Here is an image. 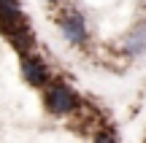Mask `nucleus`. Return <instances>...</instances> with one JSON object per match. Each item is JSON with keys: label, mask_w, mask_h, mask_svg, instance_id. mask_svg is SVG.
I'll use <instances>...</instances> for the list:
<instances>
[{"label": "nucleus", "mask_w": 146, "mask_h": 143, "mask_svg": "<svg viewBox=\"0 0 146 143\" xmlns=\"http://www.w3.org/2000/svg\"><path fill=\"white\" fill-rule=\"evenodd\" d=\"M60 32L65 35V41L78 46V43L87 41V22L78 11H68V14L60 19Z\"/></svg>", "instance_id": "f03ea898"}, {"label": "nucleus", "mask_w": 146, "mask_h": 143, "mask_svg": "<svg viewBox=\"0 0 146 143\" xmlns=\"http://www.w3.org/2000/svg\"><path fill=\"white\" fill-rule=\"evenodd\" d=\"M95 143H116V135L111 132V130H103V132L95 138Z\"/></svg>", "instance_id": "39448f33"}, {"label": "nucleus", "mask_w": 146, "mask_h": 143, "mask_svg": "<svg viewBox=\"0 0 146 143\" xmlns=\"http://www.w3.org/2000/svg\"><path fill=\"white\" fill-rule=\"evenodd\" d=\"M125 49H127L130 54H138V51H143V49H146V30H143V27H138V30L127 38Z\"/></svg>", "instance_id": "20e7f679"}, {"label": "nucleus", "mask_w": 146, "mask_h": 143, "mask_svg": "<svg viewBox=\"0 0 146 143\" xmlns=\"http://www.w3.org/2000/svg\"><path fill=\"white\" fill-rule=\"evenodd\" d=\"M43 105H46L49 113L54 116H65V113H73L78 108V97L70 86L65 84H52L46 89V97H43Z\"/></svg>", "instance_id": "f257e3e1"}, {"label": "nucleus", "mask_w": 146, "mask_h": 143, "mask_svg": "<svg viewBox=\"0 0 146 143\" xmlns=\"http://www.w3.org/2000/svg\"><path fill=\"white\" fill-rule=\"evenodd\" d=\"M22 76H25V81L30 86H46L49 84V70H46V65L41 62V59H35V57H25L22 59Z\"/></svg>", "instance_id": "7ed1b4c3"}, {"label": "nucleus", "mask_w": 146, "mask_h": 143, "mask_svg": "<svg viewBox=\"0 0 146 143\" xmlns=\"http://www.w3.org/2000/svg\"><path fill=\"white\" fill-rule=\"evenodd\" d=\"M46 3H60V0H46Z\"/></svg>", "instance_id": "423d86ee"}]
</instances>
